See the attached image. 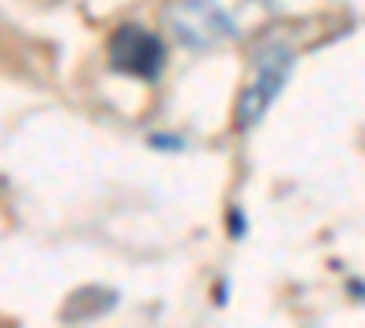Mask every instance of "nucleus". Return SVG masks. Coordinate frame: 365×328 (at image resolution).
Listing matches in <instances>:
<instances>
[{
	"instance_id": "obj_1",
	"label": "nucleus",
	"mask_w": 365,
	"mask_h": 328,
	"mask_svg": "<svg viewBox=\"0 0 365 328\" xmlns=\"http://www.w3.org/2000/svg\"><path fill=\"white\" fill-rule=\"evenodd\" d=\"M292 70H296V48L285 37H267V41L256 44L252 63H249V77L241 84L237 102H234V128L241 135H249L267 117V110L278 102Z\"/></svg>"
},
{
	"instance_id": "obj_2",
	"label": "nucleus",
	"mask_w": 365,
	"mask_h": 328,
	"mask_svg": "<svg viewBox=\"0 0 365 328\" xmlns=\"http://www.w3.org/2000/svg\"><path fill=\"white\" fill-rule=\"evenodd\" d=\"M161 18L172 41L190 55L216 51L220 44L241 37L237 15L227 0H168L161 8Z\"/></svg>"
},
{
	"instance_id": "obj_3",
	"label": "nucleus",
	"mask_w": 365,
	"mask_h": 328,
	"mask_svg": "<svg viewBox=\"0 0 365 328\" xmlns=\"http://www.w3.org/2000/svg\"><path fill=\"white\" fill-rule=\"evenodd\" d=\"M106 63L120 77H135L146 84H158L168 66V44L158 29L143 22H117L106 37Z\"/></svg>"
},
{
	"instance_id": "obj_4",
	"label": "nucleus",
	"mask_w": 365,
	"mask_h": 328,
	"mask_svg": "<svg viewBox=\"0 0 365 328\" xmlns=\"http://www.w3.org/2000/svg\"><path fill=\"white\" fill-rule=\"evenodd\" d=\"M146 146H150V150H158V154H182V150H187V139L172 135V132H150Z\"/></svg>"
},
{
	"instance_id": "obj_5",
	"label": "nucleus",
	"mask_w": 365,
	"mask_h": 328,
	"mask_svg": "<svg viewBox=\"0 0 365 328\" xmlns=\"http://www.w3.org/2000/svg\"><path fill=\"white\" fill-rule=\"evenodd\" d=\"M227 233L234 237V241H241V237L249 233V216H245V208H241V204L227 208Z\"/></svg>"
},
{
	"instance_id": "obj_6",
	"label": "nucleus",
	"mask_w": 365,
	"mask_h": 328,
	"mask_svg": "<svg viewBox=\"0 0 365 328\" xmlns=\"http://www.w3.org/2000/svg\"><path fill=\"white\" fill-rule=\"evenodd\" d=\"M212 303L220 310L230 303V277H216V285H212Z\"/></svg>"
}]
</instances>
